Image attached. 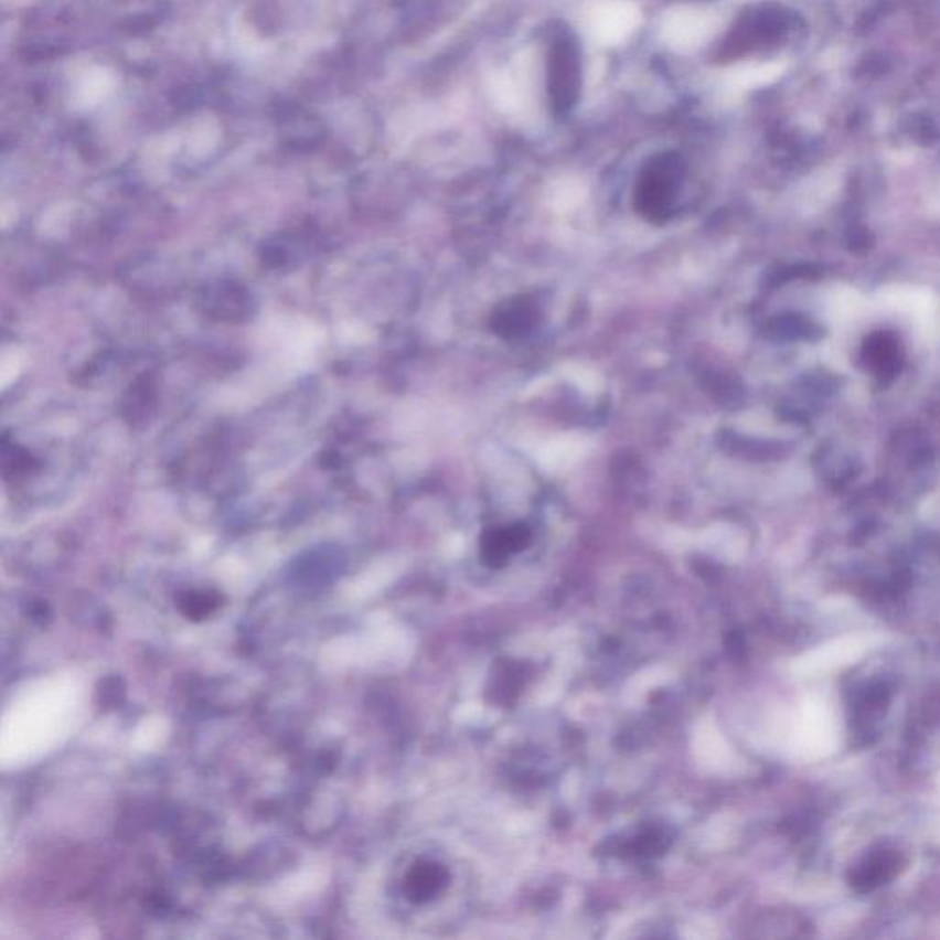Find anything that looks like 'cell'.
<instances>
[{
  "instance_id": "obj_7",
  "label": "cell",
  "mask_w": 940,
  "mask_h": 940,
  "mask_svg": "<svg viewBox=\"0 0 940 940\" xmlns=\"http://www.w3.org/2000/svg\"><path fill=\"white\" fill-rule=\"evenodd\" d=\"M221 605V597L214 591H186L179 599V608L188 619L201 621L209 618Z\"/></svg>"
},
{
  "instance_id": "obj_3",
  "label": "cell",
  "mask_w": 940,
  "mask_h": 940,
  "mask_svg": "<svg viewBox=\"0 0 940 940\" xmlns=\"http://www.w3.org/2000/svg\"><path fill=\"white\" fill-rule=\"evenodd\" d=\"M538 314H541L538 307L527 296H516L505 300L502 306L496 307V311L492 312V333L503 340L527 337L535 329Z\"/></svg>"
},
{
  "instance_id": "obj_2",
  "label": "cell",
  "mask_w": 940,
  "mask_h": 940,
  "mask_svg": "<svg viewBox=\"0 0 940 940\" xmlns=\"http://www.w3.org/2000/svg\"><path fill=\"white\" fill-rule=\"evenodd\" d=\"M711 32L709 17L695 8L671 11L662 26V38L676 52H690L705 43Z\"/></svg>"
},
{
  "instance_id": "obj_6",
  "label": "cell",
  "mask_w": 940,
  "mask_h": 940,
  "mask_svg": "<svg viewBox=\"0 0 940 940\" xmlns=\"http://www.w3.org/2000/svg\"><path fill=\"white\" fill-rule=\"evenodd\" d=\"M449 880L447 870L434 862H419L406 875L405 893L412 902H428L436 897Z\"/></svg>"
},
{
  "instance_id": "obj_4",
  "label": "cell",
  "mask_w": 940,
  "mask_h": 940,
  "mask_svg": "<svg viewBox=\"0 0 940 940\" xmlns=\"http://www.w3.org/2000/svg\"><path fill=\"white\" fill-rule=\"evenodd\" d=\"M674 199V179L671 173L652 171L638 188L635 209L651 223H662L671 214Z\"/></svg>"
},
{
  "instance_id": "obj_5",
  "label": "cell",
  "mask_w": 940,
  "mask_h": 940,
  "mask_svg": "<svg viewBox=\"0 0 940 940\" xmlns=\"http://www.w3.org/2000/svg\"><path fill=\"white\" fill-rule=\"evenodd\" d=\"M531 542L527 525L513 524L487 531L481 538V557L489 566H502L514 553L522 552Z\"/></svg>"
},
{
  "instance_id": "obj_1",
  "label": "cell",
  "mask_w": 940,
  "mask_h": 940,
  "mask_svg": "<svg viewBox=\"0 0 940 940\" xmlns=\"http://www.w3.org/2000/svg\"><path fill=\"white\" fill-rule=\"evenodd\" d=\"M641 11L629 0H607L590 13L588 30L597 43L616 46L640 26Z\"/></svg>"
}]
</instances>
